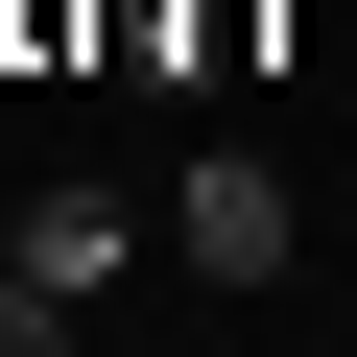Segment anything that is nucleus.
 I'll use <instances>...</instances> for the list:
<instances>
[{"mask_svg":"<svg viewBox=\"0 0 357 357\" xmlns=\"http://www.w3.org/2000/svg\"><path fill=\"white\" fill-rule=\"evenodd\" d=\"M0 262H24V286H48L72 333H96V286L143 262V215H119V191H96V167H72V191H24V215H0Z\"/></svg>","mask_w":357,"mask_h":357,"instance_id":"2","label":"nucleus"},{"mask_svg":"<svg viewBox=\"0 0 357 357\" xmlns=\"http://www.w3.org/2000/svg\"><path fill=\"white\" fill-rule=\"evenodd\" d=\"M167 238H191L215 286H286V167H262V143H191V191H167Z\"/></svg>","mask_w":357,"mask_h":357,"instance_id":"1","label":"nucleus"}]
</instances>
